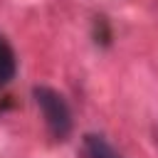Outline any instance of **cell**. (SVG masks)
I'll return each mask as SVG.
<instances>
[{
  "label": "cell",
  "mask_w": 158,
  "mask_h": 158,
  "mask_svg": "<svg viewBox=\"0 0 158 158\" xmlns=\"http://www.w3.org/2000/svg\"><path fill=\"white\" fill-rule=\"evenodd\" d=\"M17 74V57H15V49L12 44L7 42V37L0 35V86L2 84H10Z\"/></svg>",
  "instance_id": "cell-2"
},
{
  "label": "cell",
  "mask_w": 158,
  "mask_h": 158,
  "mask_svg": "<svg viewBox=\"0 0 158 158\" xmlns=\"http://www.w3.org/2000/svg\"><path fill=\"white\" fill-rule=\"evenodd\" d=\"M32 96H35V104H37L52 138L64 141L72 133V111H69V104L64 101V96L59 91H54L52 86H35Z\"/></svg>",
  "instance_id": "cell-1"
},
{
  "label": "cell",
  "mask_w": 158,
  "mask_h": 158,
  "mask_svg": "<svg viewBox=\"0 0 158 158\" xmlns=\"http://www.w3.org/2000/svg\"><path fill=\"white\" fill-rule=\"evenodd\" d=\"M156 146H158V128H156Z\"/></svg>",
  "instance_id": "cell-4"
},
{
  "label": "cell",
  "mask_w": 158,
  "mask_h": 158,
  "mask_svg": "<svg viewBox=\"0 0 158 158\" xmlns=\"http://www.w3.org/2000/svg\"><path fill=\"white\" fill-rule=\"evenodd\" d=\"M84 153H86V158H121V153L99 133L84 136Z\"/></svg>",
  "instance_id": "cell-3"
}]
</instances>
